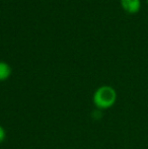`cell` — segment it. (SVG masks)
I'll list each match as a JSON object with an SVG mask.
<instances>
[{
	"instance_id": "6da1fadb",
	"label": "cell",
	"mask_w": 148,
	"mask_h": 149,
	"mask_svg": "<svg viewBox=\"0 0 148 149\" xmlns=\"http://www.w3.org/2000/svg\"><path fill=\"white\" fill-rule=\"evenodd\" d=\"M118 94L114 87L110 85H103L94 91L92 102L99 110H109L116 104Z\"/></svg>"
},
{
	"instance_id": "7a4b0ae2",
	"label": "cell",
	"mask_w": 148,
	"mask_h": 149,
	"mask_svg": "<svg viewBox=\"0 0 148 149\" xmlns=\"http://www.w3.org/2000/svg\"><path fill=\"white\" fill-rule=\"evenodd\" d=\"M121 6L126 12L134 14L140 10L141 1L140 0H121Z\"/></svg>"
},
{
	"instance_id": "3957f363",
	"label": "cell",
	"mask_w": 148,
	"mask_h": 149,
	"mask_svg": "<svg viewBox=\"0 0 148 149\" xmlns=\"http://www.w3.org/2000/svg\"><path fill=\"white\" fill-rule=\"evenodd\" d=\"M11 75V68L5 62L0 61V81H4L8 79Z\"/></svg>"
},
{
	"instance_id": "277c9868",
	"label": "cell",
	"mask_w": 148,
	"mask_h": 149,
	"mask_svg": "<svg viewBox=\"0 0 148 149\" xmlns=\"http://www.w3.org/2000/svg\"><path fill=\"white\" fill-rule=\"evenodd\" d=\"M5 138H6V131L3 126L0 125V143H2L5 140Z\"/></svg>"
}]
</instances>
